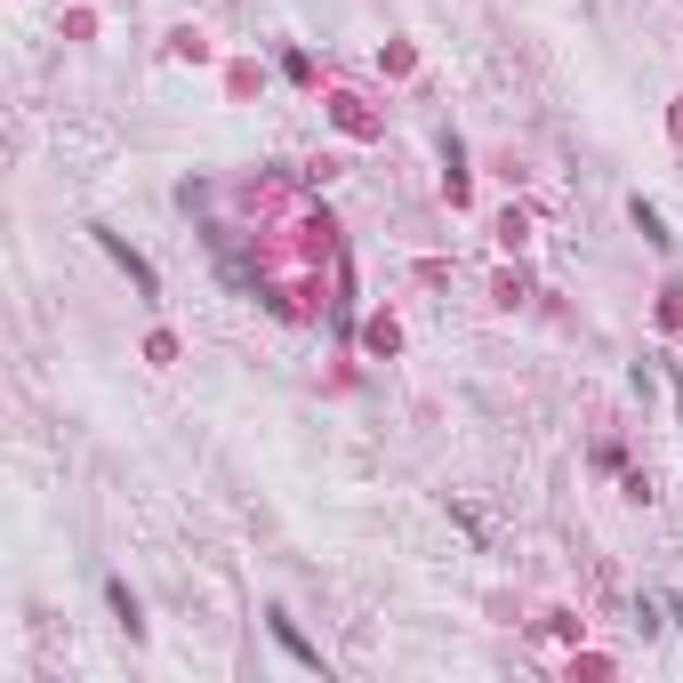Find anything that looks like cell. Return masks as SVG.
Instances as JSON below:
<instances>
[{"instance_id": "1", "label": "cell", "mask_w": 683, "mask_h": 683, "mask_svg": "<svg viewBox=\"0 0 683 683\" xmlns=\"http://www.w3.org/2000/svg\"><path fill=\"white\" fill-rule=\"evenodd\" d=\"M97 241H105V250H113V265H121V274H129V282L145 289V298H153V289H161V282H153V265H145V258H137V250H129V241H121V234H105V225H97Z\"/></svg>"}, {"instance_id": "2", "label": "cell", "mask_w": 683, "mask_h": 683, "mask_svg": "<svg viewBox=\"0 0 683 683\" xmlns=\"http://www.w3.org/2000/svg\"><path fill=\"white\" fill-rule=\"evenodd\" d=\"M265 619H274V644H282L289 659H298V668H314V675H322V651H314V644H306V635H298V628H289V611H265Z\"/></svg>"}, {"instance_id": "3", "label": "cell", "mask_w": 683, "mask_h": 683, "mask_svg": "<svg viewBox=\"0 0 683 683\" xmlns=\"http://www.w3.org/2000/svg\"><path fill=\"white\" fill-rule=\"evenodd\" d=\"M105 604H113V619H121V628H137V595L121 587V579H105Z\"/></svg>"}, {"instance_id": "4", "label": "cell", "mask_w": 683, "mask_h": 683, "mask_svg": "<svg viewBox=\"0 0 683 683\" xmlns=\"http://www.w3.org/2000/svg\"><path fill=\"white\" fill-rule=\"evenodd\" d=\"M635 225H644V241H659V250H668V225H659L651 201H635Z\"/></svg>"}]
</instances>
